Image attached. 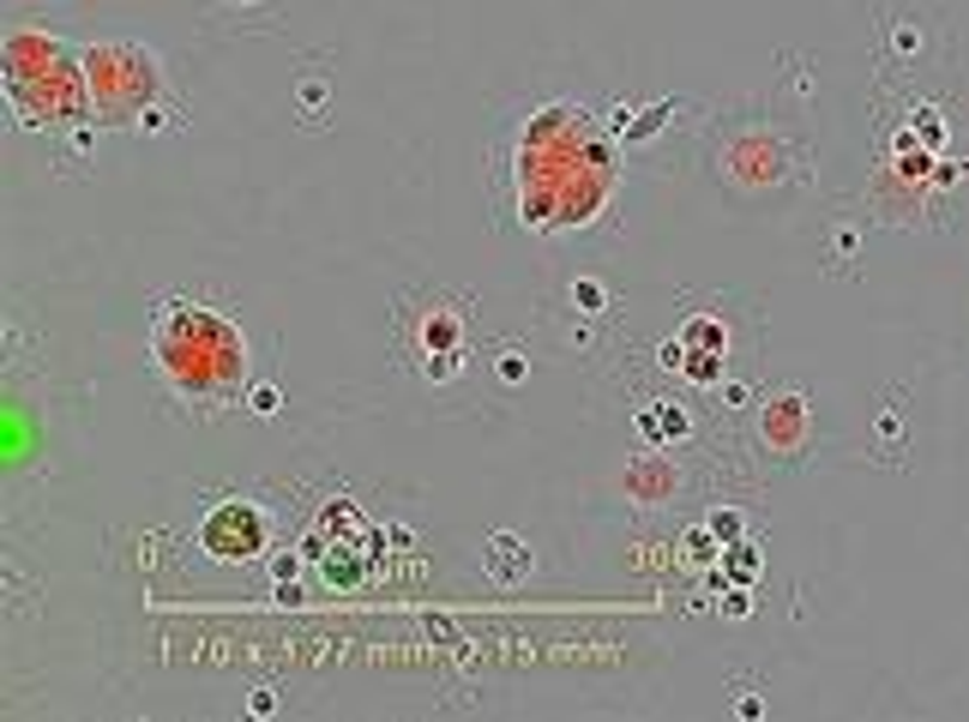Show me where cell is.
<instances>
[{
  "mask_svg": "<svg viewBox=\"0 0 969 722\" xmlns=\"http://www.w3.org/2000/svg\"><path fill=\"white\" fill-rule=\"evenodd\" d=\"M488 572L500 584H524L536 572V560H531V548L518 536H488Z\"/></svg>",
  "mask_w": 969,
  "mask_h": 722,
  "instance_id": "7",
  "label": "cell"
},
{
  "mask_svg": "<svg viewBox=\"0 0 969 722\" xmlns=\"http://www.w3.org/2000/svg\"><path fill=\"white\" fill-rule=\"evenodd\" d=\"M458 337H464V320H458L452 308H446V313H427V320L415 325V356H422V361L458 356Z\"/></svg>",
  "mask_w": 969,
  "mask_h": 722,
  "instance_id": "6",
  "label": "cell"
},
{
  "mask_svg": "<svg viewBox=\"0 0 969 722\" xmlns=\"http://www.w3.org/2000/svg\"><path fill=\"white\" fill-rule=\"evenodd\" d=\"M247 403H253V415H277L284 391H277V386H247Z\"/></svg>",
  "mask_w": 969,
  "mask_h": 722,
  "instance_id": "9",
  "label": "cell"
},
{
  "mask_svg": "<svg viewBox=\"0 0 969 722\" xmlns=\"http://www.w3.org/2000/svg\"><path fill=\"white\" fill-rule=\"evenodd\" d=\"M229 7H265V0H229Z\"/></svg>",
  "mask_w": 969,
  "mask_h": 722,
  "instance_id": "13",
  "label": "cell"
},
{
  "mask_svg": "<svg viewBox=\"0 0 969 722\" xmlns=\"http://www.w3.org/2000/svg\"><path fill=\"white\" fill-rule=\"evenodd\" d=\"M711 530H717V536H723V542H729V536H741V518H729V512H717V518H711Z\"/></svg>",
  "mask_w": 969,
  "mask_h": 722,
  "instance_id": "11",
  "label": "cell"
},
{
  "mask_svg": "<svg viewBox=\"0 0 969 722\" xmlns=\"http://www.w3.org/2000/svg\"><path fill=\"white\" fill-rule=\"evenodd\" d=\"M500 194L524 235H579L614 211L621 151L591 109L543 103L506 133Z\"/></svg>",
  "mask_w": 969,
  "mask_h": 722,
  "instance_id": "1",
  "label": "cell"
},
{
  "mask_svg": "<svg viewBox=\"0 0 969 722\" xmlns=\"http://www.w3.org/2000/svg\"><path fill=\"white\" fill-rule=\"evenodd\" d=\"M669 410H674V403H650V410L638 415V427H645V434L657 439V446H662V439H674V434H681V427H686L681 415H669Z\"/></svg>",
  "mask_w": 969,
  "mask_h": 722,
  "instance_id": "8",
  "label": "cell"
},
{
  "mask_svg": "<svg viewBox=\"0 0 969 722\" xmlns=\"http://www.w3.org/2000/svg\"><path fill=\"white\" fill-rule=\"evenodd\" d=\"M247 337L229 313L206 308V301L169 296L157 301L151 320V374L163 379V391L187 410H218L247 386Z\"/></svg>",
  "mask_w": 969,
  "mask_h": 722,
  "instance_id": "2",
  "label": "cell"
},
{
  "mask_svg": "<svg viewBox=\"0 0 969 722\" xmlns=\"http://www.w3.org/2000/svg\"><path fill=\"white\" fill-rule=\"evenodd\" d=\"M500 374L506 379H524V356H500Z\"/></svg>",
  "mask_w": 969,
  "mask_h": 722,
  "instance_id": "12",
  "label": "cell"
},
{
  "mask_svg": "<svg viewBox=\"0 0 969 722\" xmlns=\"http://www.w3.org/2000/svg\"><path fill=\"white\" fill-rule=\"evenodd\" d=\"M7 97L25 127H78L91 115V85L85 61L61 49L42 25H25L7 37Z\"/></svg>",
  "mask_w": 969,
  "mask_h": 722,
  "instance_id": "3",
  "label": "cell"
},
{
  "mask_svg": "<svg viewBox=\"0 0 969 722\" xmlns=\"http://www.w3.org/2000/svg\"><path fill=\"white\" fill-rule=\"evenodd\" d=\"M78 61H85L97 127H157L163 66H157L151 49H139V42H91Z\"/></svg>",
  "mask_w": 969,
  "mask_h": 722,
  "instance_id": "4",
  "label": "cell"
},
{
  "mask_svg": "<svg viewBox=\"0 0 969 722\" xmlns=\"http://www.w3.org/2000/svg\"><path fill=\"white\" fill-rule=\"evenodd\" d=\"M572 301H579V308H602V289H596V284H572Z\"/></svg>",
  "mask_w": 969,
  "mask_h": 722,
  "instance_id": "10",
  "label": "cell"
},
{
  "mask_svg": "<svg viewBox=\"0 0 969 722\" xmlns=\"http://www.w3.org/2000/svg\"><path fill=\"white\" fill-rule=\"evenodd\" d=\"M199 548H206L211 560H223V567H247V560H259L272 548V518L253 500H223V506H211L206 524H199Z\"/></svg>",
  "mask_w": 969,
  "mask_h": 722,
  "instance_id": "5",
  "label": "cell"
}]
</instances>
